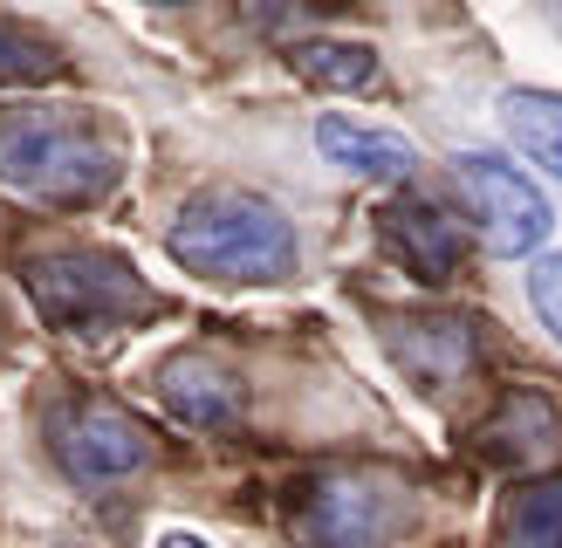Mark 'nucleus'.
I'll return each instance as SVG.
<instances>
[{"mask_svg": "<svg viewBox=\"0 0 562 548\" xmlns=\"http://www.w3.org/2000/svg\"><path fill=\"white\" fill-rule=\"evenodd\" d=\"M528 301H536V316L555 329V343H562V254H542L536 267H528Z\"/></svg>", "mask_w": 562, "mask_h": 548, "instance_id": "nucleus-16", "label": "nucleus"}, {"mask_svg": "<svg viewBox=\"0 0 562 548\" xmlns=\"http://www.w3.org/2000/svg\"><path fill=\"white\" fill-rule=\"evenodd\" d=\"M158 548H213V541H200V535H186V528H172V535H158Z\"/></svg>", "mask_w": 562, "mask_h": 548, "instance_id": "nucleus-17", "label": "nucleus"}, {"mask_svg": "<svg viewBox=\"0 0 562 548\" xmlns=\"http://www.w3.org/2000/svg\"><path fill=\"white\" fill-rule=\"evenodd\" d=\"M501 548H562V480H542L501 507Z\"/></svg>", "mask_w": 562, "mask_h": 548, "instance_id": "nucleus-13", "label": "nucleus"}, {"mask_svg": "<svg viewBox=\"0 0 562 548\" xmlns=\"http://www.w3.org/2000/svg\"><path fill=\"white\" fill-rule=\"evenodd\" d=\"M158 398L172 404V419L200 425V432H220V425L240 419V384L220 364H206V356H192V350L158 370Z\"/></svg>", "mask_w": 562, "mask_h": 548, "instance_id": "nucleus-9", "label": "nucleus"}, {"mask_svg": "<svg viewBox=\"0 0 562 548\" xmlns=\"http://www.w3.org/2000/svg\"><path fill=\"white\" fill-rule=\"evenodd\" d=\"M460 185H467V206H473V227H481V247L501 261H528L536 247L549 240L555 213L542 199V185L508 164L501 151H460Z\"/></svg>", "mask_w": 562, "mask_h": 548, "instance_id": "nucleus-6", "label": "nucleus"}, {"mask_svg": "<svg viewBox=\"0 0 562 548\" xmlns=\"http://www.w3.org/2000/svg\"><path fill=\"white\" fill-rule=\"evenodd\" d=\"M21 288L35 301V316L63 336H110L137 316L158 309V295L145 288L124 254L110 247H76V240H55V247H35L21 261Z\"/></svg>", "mask_w": 562, "mask_h": 548, "instance_id": "nucleus-3", "label": "nucleus"}, {"mask_svg": "<svg viewBox=\"0 0 562 548\" xmlns=\"http://www.w3.org/2000/svg\"><path fill=\"white\" fill-rule=\"evenodd\" d=\"M295 69L308 82H323V90H371L378 82V48H363V42H302Z\"/></svg>", "mask_w": 562, "mask_h": 548, "instance_id": "nucleus-14", "label": "nucleus"}, {"mask_svg": "<svg viewBox=\"0 0 562 548\" xmlns=\"http://www.w3.org/2000/svg\"><path fill=\"white\" fill-rule=\"evenodd\" d=\"M501 130L515 137L528 164L562 179V96L555 90H508L501 96Z\"/></svg>", "mask_w": 562, "mask_h": 548, "instance_id": "nucleus-12", "label": "nucleus"}, {"mask_svg": "<svg viewBox=\"0 0 562 548\" xmlns=\"http://www.w3.org/2000/svg\"><path fill=\"white\" fill-rule=\"evenodd\" d=\"M165 247H172V261L186 274H206V282H289L295 254H302L295 219L247 185L192 192Z\"/></svg>", "mask_w": 562, "mask_h": 548, "instance_id": "nucleus-2", "label": "nucleus"}, {"mask_svg": "<svg viewBox=\"0 0 562 548\" xmlns=\"http://www.w3.org/2000/svg\"><path fill=\"white\" fill-rule=\"evenodd\" d=\"M316 145H323V158L336 164V172L378 179V185L412 179V164H418V151L405 145L398 130H371V124H350V117H323L316 124Z\"/></svg>", "mask_w": 562, "mask_h": 548, "instance_id": "nucleus-10", "label": "nucleus"}, {"mask_svg": "<svg viewBox=\"0 0 562 548\" xmlns=\"http://www.w3.org/2000/svg\"><path fill=\"white\" fill-rule=\"evenodd\" d=\"M158 8H179V0H158Z\"/></svg>", "mask_w": 562, "mask_h": 548, "instance_id": "nucleus-19", "label": "nucleus"}, {"mask_svg": "<svg viewBox=\"0 0 562 548\" xmlns=\"http://www.w3.org/2000/svg\"><path fill=\"white\" fill-rule=\"evenodd\" d=\"M412 528V493L378 466H336L302 487L295 541L302 548H391Z\"/></svg>", "mask_w": 562, "mask_h": 548, "instance_id": "nucleus-4", "label": "nucleus"}, {"mask_svg": "<svg viewBox=\"0 0 562 548\" xmlns=\"http://www.w3.org/2000/svg\"><path fill=\"white\" fill-rule=\"evenodd\" d=\"M69 62L55 55L42 35H27L21 21L0 14V90H27V82H55Z\"/></svg>", "mask_w": 562, "mask_h": 548, "instance_id": "nucleus-15", "label": "nucleus"}, {"mask_svg": "<svg viewBox=\"0 0 562 548\" xmlns=\"http://www.w3.org/2000/svg\"><path fill=\"white\" fill-rule=\"evenodd\" d=\"M124 172V137L90 110H0V185L42 206H90Z\"/></svg>", "mask_w": 562, "mask_h": 548, "instance_id": "nucleus-1", "label": "nucleus"}, {"mask_svg": "<svg viewBox=\"0 0 562 548\" xmlns=\"http://www.w3.org/2000/svg\"><path fill=\"white\" fill-rule=\"evenodd\" d=\"M384 247L418 282H453V267L467 254V233H460V219H446L432 199H391L384 206Z\"/></svg>", "mask_w": 562, "mask_h": 548, "instance_id": "nucleus-7", "label": "nucleus"}, {"mask_svg": "<svg viewBox=\"0 0 562 548\" xmlns=\"http://www.w3.org/2000/svg\"><path fill=\"white\" fill-rule=\"evenodd\" d=\"M391 356H398V370L418 377L426 391H453L473 364V322L460 316H426V322H391L384 329Z\"/></svg>", "mask_w": 562, "mask_h": 548, "instance_id": "nucleus-8", "label": "nucleus"}, {"mask_svg": "<svg viewBox=\"0 0 562 548\" xmlns=\"http://www.w3.org/2000/svg\"><path fill=\"white\" fill-rule=\"evenodd\" d=\"M549 14H555V21H562V0H549Z\"/></svg>", "mask_w": 562, "mask_h": 548, "instance_id": "nucleus-18", "label": "nucleus"}, {"mask_svg": "<svg viewBox=\"0 0 562 548\" xmlns=\"http://www.w3.org/2000/svg\"><path fill=\"white\" fill-rule=\"evenodd\" d=\"M48 453L76 487H110L151 466V432L110 398H63L48 411Z\"/></svg>", "mask_w": 562, "mask_h": 548, "instance_id": "nucleus-5", "label": "nucleus"}, {"mask_svg": "<svg viewBox=\"0 0 562 548\" xmlns=\"http://www.w3.org/2000/svg\"><path fill=\"white\" fill-rule=\"evenodd\" d=\"M481 446L501 466H528V459H542V453L562 446V419H555V404L542 391H508L501 411L481 425Z\"/></svg>", "mask_w": 562, "mask_h": 548, "instance_id": "nucleus-11", "label": "nucleus"}]
</instances>
